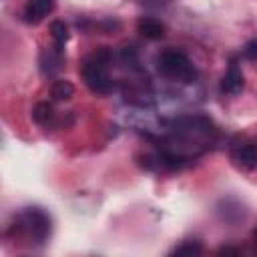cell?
Listing matches in <instances>:
<instances>
[{
	"instance_id": "cell-1",
	"label": "cell",
	"mask_w": 257,
	"mask_h": 257,
	"mask_svg": "<svg viewBox=\"0 0 257 257\" xmlns=\"http://www.w3.org/2000/svg\"><path fill=\"white\" fill-rule=\"evenodd\" d=\"M112 60V52L106 46L96 48L84 62H82V80L94 94H108L114 88V82L108 74V64Z\"/></svg>"
},
{
	"instance_id": "cell-2",
	"label": "cell",
	"mask_w": 257,
	"mask_h": 257,
	"mask_svg": "<svg viewBox=\"0 0 257 257\" xmlns=\"http://www.w3.org/2000/svg\"><path fill=\"white\" fill-rule=\"evenodd\" d=\"M157 68L165 78L183 82V84H191L199 76L191 58L185 52L175 50V48H167L157 56Z\"/></svg>"
},
{
	"instance_id": "cell-3",
	"label": "cell",
	"mask_w": 257,
	"mask_h": 257,
	"mask_svg": "<svg viewBox=\"0 0 257 257\" xmlns=\"http://www.w3.org/2000/svg\"><path fill=\"white\" fill-rule=\"evenodd\" d=\"M18 227L38 245L46 243L50 237V231H52L50 215L40 207H26L18 215Z\"/></svg>"
},
{
	"instance_id": "cell-4",
	"label": "cell",
	"mask_w": 257,
	"mask_h": 257,
	"mask_svg": "<svg viewBox=\"0 0 257 257\" xmlns=\"http://www.w3.org/2000/svg\"><path fill=\"white\" fill-rule=\"evenodd\" d=\"M229 157L237 169L255 171L257 169V141H241L235 143L229 151Z\"/></svg>"
},
{
	"instance_id": "cell-5",
	"label": "cell",
	"mask_w": 257,
	"mask_h": 257,
	"mask_svg": "<svg viewBox=\"0 0 257 257\" xmlns=\"http://www.w3.org/2000/svg\"><path fill=\"white\" fill-rule=\"evenodd\" d=\"M54 6H56V0H28L22 16L28 24H38L54 10Z\"/></svg>"
},
{
	"instance_id": "cell-6",
	"label": "cell",
	"mask_w": 257,
	"mask_h": 257,
	"mask_svg": "<svg viewBox=\"0 0 257 257\" xmlns=\"http://www.w3.org/2000/svg\"><path fill=\"white\" fill-rule=\"evenodd\" d=\"M243 86H245L243 72H241V68L237 66V62L233 60V62L229 64V68H227L223 80H221V90H223L225 94H239V92L243 90Z\"/></svg>"
},
{
	"instance_id": "cell-7",
	"label": "cell",
	"mask_w": 257,
	"mask_h": 257,
	"mask_svg": "<svg viewBox=\"0 0 257 257\" xmlns=\"http://www.w3.org/2000/svg\"><path fill=\"white\" fill-rule=\"evenodd\" d=\"M60 66H62V50L52 46L40 52V70L44 74H54L60 70Z\"/></svg>"
},
{
	"instance_id": "cell-8",
	"label": "cell",
	"mask_w": 257,
	"mask_h": 257,
	"mask_svg": "<svg viewBox=\"0 0 257 257\" xmlns=\"http://www.w3.org/2000/svg\"><path fill=\"white\" fill-rule=\"evenodd\" d=\"M137 30H139L145 38H149V40H161V38L165 36V26H163V22H159L157 18H151V16L141 18V20L137 22Z\"/></svg>"
},
{
	"instance_id": "cell-9",
	"label": "cell",
	"mask_w": 257,
	"mask_h": 257,
	"mask_svg": "<svg viewBox=\"0 0 257 257\" xmlns=\"http://www.w3.org/2000/svg\"><path fill=\"white\" fill-rule=\"evenodd\" d=\"M32 118H34V122L40 124V126H52V124L56 122V114H54L52 104H48V102H38V104L34 106V110H32Z\"/></svg>"
},
{
	"instance_id": "cell-10",
	"label": "cell",
	"mask_w": 257,
	"mask_h": 257,
	"mask_svg": "<svg viewBox=\"0 0 257 257\" xmlns=\"http://www.w3.org/2000/svg\"><path fill=\"white\" fill-rule=\"evenodd\" d=\"M50 36H52L54 46H56L58 50H64V44H66V40H68V28H66V24L60 22V20H54V22L50 24Z\"/></svg>"
},
{
	"instance_id": "cell-11",
	"label": "cell",
	"mask_w": 257,
	"mask_h": 257,
	"mask_svg": "<svg viewBox=\"0 0 257 257\" xmlns=\"http://www.w3.org/2000/svg\"><path fill=\"white\" fill-rule=\"evenodd\" d=\"M201 253H203V245L199 241H193V239L183 241L181 245H177L171 251V255H201Z\"/></svg>"
},
{
	"instance_id": "cell-12",
	"label": "cell",
	"mask_w": 257,
	"mask_h": 257,
	"mask_svg": "<svg viewBox=\"0 0 257 257\" xmlns=\"http://www.w3.org/2000/svg\"><path fill=\"white\" fill-rule=\"evenodd\" d=\"M74 94V86L68 80H56L52 84V96L56 100H68Z\"/></svg>"
},
{
	"instance_id": "cell-13",
	"label": "cell",
	"mask_w": 257,
	"mask_h": 257,
	"mask_svg": "<svg viewBox=\"0 0 257 257\" xmlns=\"http://www.w3.org/2000/svg\"><path fill=\"white\" fill-rule=\"evenodd\" d=\"M243 52H245V56H247L249 60H257V38H253V40H249V42L245 44V48H243Z\"/></svg>"
},
{
	"instance_id": "cell-14",
	"label": "cell",
	"mask_w": 257,
	"mask_h": 257,
	"mask_svg": "<svg viewBox=\"0 0 257 257\" xmlns=\"http://www.w3.org/2000/svg\"><path fill=\"white\" fill-rule=\"evenodd\" d=\"M139 2H147V4H161V2H167V0H139Z\"/></svg>"
},
{
	"instance_id": "cell-15",
	"label": "cell",
	"mask_w": 257,
	"mask_h": 257,
	"mask_svg": "<svg viewBox=\"0 0 257 257\" xmlns=\"http://www.w3.org/2000/svg\"><path fill=\"white\" fill-rule=\"evenodd\" d=\"M253 243H255V249H257V229H255V233H253Z\"/></svg>"
}]
</instances>
